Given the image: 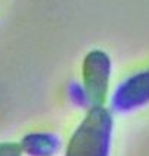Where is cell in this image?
Here are the masks:
<instances>
[{
	"label": "cell",
	"instance_id": "5b68a950",
	"mask_svg": "<svg viewBox=\"0 0 149 156\" xmlns=\"http://www.w3.org/2000/svg\"><path fill=\"white\" fill-rule=\"evenodd\" d=\"M66 95H67L69 102L73 105L74 108H79L86 111L88 108H91V101L89 96L86 94L85 88L82 86L81 80H72L67 83L66 86Z\"/></svg>",
	"mask_w": 149,
	"mask_h": 156
},
{
	"label": "cell",
	"instance_id": "6da1fadb",
	"mask_svg": "<svg viewBox=\"0 0 149 156\" xmlns=\"http://www.w3.org/2000/svg\"><path fill=\"white\" fill-rule=\"evenodd\" d=\"M113 131V112L105 105L91 107L64 143L63 156H110Z\"/></svg>",
	"mask_w": 149,
	"mask_h": 156
},
{
	"label": "cell",
	"instance_id": "277c9868",
	"mask_svg": "<svg viewBox=\"0 0 149 156\" xmlns=\"http://www.w3.org/2000/svg\"><path fill=\"white\" fill-rule=\"evenodd\" d=\"M18 144L24 156H57L63 150L64 142L54 131L37 130L25 133Z\"/></svg>",
	"mask_w": 149,
	"mask_h": 156
},
{
	"label": "cell",
	"instance_id": "3957f363",
	"mask_svg": "<svg viewBox=\"0 0 149 156\" xmlns=\"http://www.w3.org/2000/svg\"><path fill=\"white\" fill-rule=\"evenodd\" d=\"M110 111L127 114L149 104V70L130 75L108 96Z\"/></svg>",
	"mask_w": 149,
	"mask_h": 156
},
{
	"label": "cell",
	"instance_id": "7a4b0ae2",
	"mask_svg": "<svg viewBox=\"0 0 149 156\" xmlns=\"http://www.w3.org/2000/svg\"><path fill=\"white\" fill-rule=\"evenodd\" d=\"M113 61L107 51L94 48L83 55L81 67V83L91 101V107L105 105L110 96Z\"/></svg>",
	"mask_w": 149,
	"mask_h": 156
},
{
	"label": "cell",
	"instance_id": "8992f818",
	"mask_svg": "<svg viewBox=\"0 0 149 156\" xmlns=\"http://www.w3.org/2000/svg\"><path fill=\"white\" fill-rule=\"evenodd\" d=\"M0 156H24L18 142H0Z\"/></svg>",
	"mask_w": 149,
	"mask_h": 156
}]
</instances>
